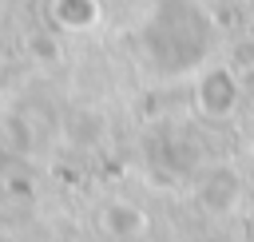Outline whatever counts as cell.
I'll use <instances>...</instances> for the list:
<instances>
[{
    "instance_id": "obj_1",
    "label": "cell",
    "mask_w": 254,
    "mask_h": 242,
    "mask_svg": "<svg viewBox=\"0 0 254 242\" xmlns=\"http://www.w3.org/2000/svg\"><path fill=\"white\" fill-rule=\"evenodd\" d=\"M218 44L214 16L198 0H155L135 28V56L159 83L194 75Z\"/></svg>"
},
{
    "instance_id": "obj_2",
    "label": "cell",
    "mask_w": 254,
    "mask_h": 242,
    "mask_svg": "<svg viewBox=\"0 0 254 242\" xmlns=\"http://www.w3.org/2000/svg\"><path fill=\"white\" fill-rule=\"evenodd\" d=\"M238 75L230 63H214L206 60L198 71H194V107L202 119H230L234 107H238Z\"/></svg>"
},
{
    "instance_id": "obj_3",
    "label": "cell",
    "mask_w": 254,
    "mask_h": 242,
    "mask_svg": "<svg viewBox=\"0 0 254 242\" xmlns=\"http://www.w3.org/2000/svg\"><path fill=\"white\" fill-rule=\"evenodd\" d=\"M190 194H194V202H198L202 214L226 218V214H234L238 202H242V175H238V167H230V163H210V167H202V171L194 175Z\"/></svg>"
},
{
    "instance_id": "obj_4",
    "label": "cell",
    "mask_w": 254,
    "mask_h": 242,
    "mask_svg": "<svg viewBox=\"0 0 254 242\" xmlns=\"http://www.w3.org/2000/svg\"><path fill=\"white\" fill-rule=\"evenodd\" d=\"M103 230H107L111 238H135V234L147 230V214H143L135 202L115 198V202L103 206Z\"/></svg>"
},
{
    "instance_id": "obj_5",
    "label": "cell",
    "mask_w": 254,
    "mask_h": 242,
    "mask_svg": "<svg viewBox=\"0 0 254 242\" xmlns=\"http://www.w3.org/2000/svg\"><path fill=\"white\" fill-rule=\"evenodd\" d=\"M52 20L67 32H87L99 24V0H52Z\"/></svg>"
}]
</instances>
